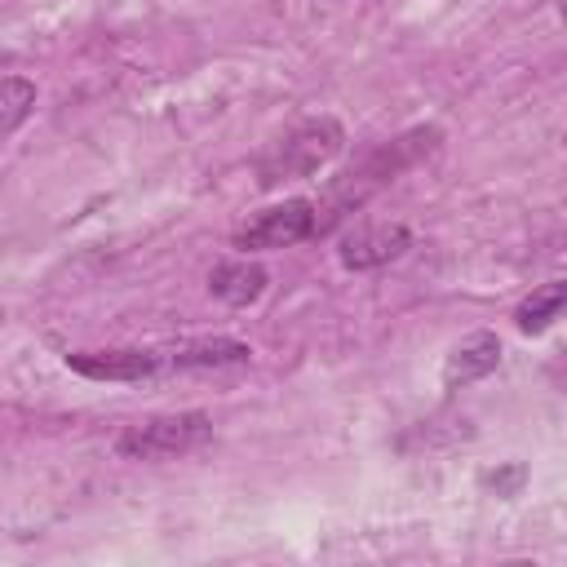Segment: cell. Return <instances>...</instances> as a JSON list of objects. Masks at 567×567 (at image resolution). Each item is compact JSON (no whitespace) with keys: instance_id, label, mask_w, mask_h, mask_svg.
<instances>
[{"instance_id":"277c9868","label":"cell","mask_w":567,"mask_h":567,"mask_svg":"<svg viewBox=\"0 0 567 567\" xmlns=\"http://www.w3.org/2000/svg\"><path fill=\"white\" fill-rule=\"evenodd\" d=\"M408 248H412V230L403 221H372V226H354L337 244V261L346 270H377V266L403 257Z\"/></svg>"},{"instance_id":"7a4b0ae2","label":"cell","mask_w":567,"mask_h":567,"mask_svg":"<svg viewBox=\"0 0 567 567\" xmlns=\"http://www.w3.org/2000/svg\"><path fill=\"white\" fill-rule=\"evenodd\" d=\"M213 439V416L208 412H168L128 425L115 439V452L124 461H173L186 452H199Z\"/></svg>"},{"instance_id":"8992f818","label":"cell","mask_w":567,"mask_h":567,"mask_svg":"<svg viewBox=\"0 0 567 567\" xmlns=\"http://www.w3.org/2000/svg\"><path fill=\"white\" fill-rule=\"evenodd\" d=\"M501 363V337L496 332H470L443 363V390H461L478 377H487Z\"/></svg>"},{"instance_id":"5b68a950","label":"cell","mask_w":567,"mask_h":567,"mask_svg":"<svg viewBox=\"0 0 567 567\" xmlns=\"http://www.w3.org/2000/svg\"><path fill=\"white\" fill-rule=\"evenodd\" d=\"M66 368L89 381H142L164 368V350H71Z\"/></svg>"},{"instance_id":"8fae6325","label":"cell","mask_w":567,"mask_h":567,"mask_svg":"<svg viewBox=\"0 0 567 567\" xmlns=\"http://www.w3.org/2000/svg\"><path fill=\"white\" fill-rule=\"evenodd\" d=\"M523 474H527L523 465H509V470H501V474H487V483H492L501 496H514V492H518V483H523Z\"/></svg>"},{"instance_id":"9c48e42d","label":"cell","mask_w":567,"mask_h":567,"mask_svg":"<svg viewBox=\"0 0 567 567\" xmlns=\"http://www.w3.org/2000/svg\"><path fill=\"white\" fill-rule=\"evenodd\" d=\"M563 301H567V284H563V279H549L545 288H536V292L514 310L518 332H545V328L563 315Z\"/></svg>"},{"instance_id":"ba28073f","label":"cell","mask_w":567,"mask_h":567,"mask_svg":"<svg viewBox=\"0 0 567 567\" xmlns=\"http://www.w3.org/2000/svg\"><path fill=\"white\" fill-rule=\"evenodd\" d=\"M252 350L235 337H199L186 346L164 350V368H226V363H248Z\"/></svg>"},{"instance_id":"6da1fadb","label":"cell","mask_w":567,"mask_h":567,"mask_svg":"<svg viewBox=\"0 0 567 567\" xmlns=\"http://www.w3.org/2000/svg\"><path fill=\"white\" fill-rule=\"evenodd\" d=\"M346 151V124L337 115H310L297 128H288L261 159H257V186L275 190L284 182L315 177L323 164H332Z\"/></svg>"},{"instance_id":"52a82bcc","label":"cell","mask_w":567,"mask_h":567,"mask_svg":"<svg viewBox=\"0 0 567 567\" xmlns=\"http://www.w3.org/2000/svg\"><path fill=\"white\" fill-rule=\"evenodd\" d=\"M266 266H257V261H221V266H213V275H208V292L217 297V301H226V306H252L261 292H266Z\"/></svg>"},{"instance_id":"3957f363","label":"cell","mask_w":567,"mask_h":567,"mask_svg":"<svg viewBox=\"0 0 567 567\" xmlns=\"http://www.w3.org/2000/svg\"><path fill=\"white\" fill-rule=\"evenodd\" d=\"M319 230V204L315 199H284L266 213H257L248 226L235 230V248L244 252H270V248H292Z\"/></svg>"},{"instance_id":"30bf717a","label":"cell","mask_w":567,"mask_h":567,"mask_svg":"<svg viewBox=\"0 0 567 567\" xmlns=\"http://www.w3.org/2000/svg\"><path fill=\"white\" fill-rule=\"evenodd\" d=\"M31 111H35V84L27 75H4L0 80V142L13 137Z\"/></svg>"}]
</instances>
